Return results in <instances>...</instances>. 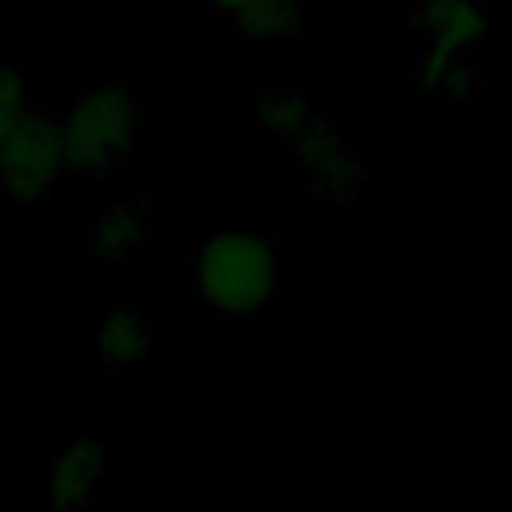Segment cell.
Returning <instances> with one entry per match:
<instances>
[{
  "mask_svg": "<svg viewBox=\"0 0 512 512\" xmlns=\"http://www.w3.org/2000/svg\"><path fill=\"white\" fill-rule=\"evenodd\" d=\"M92 348L108 368H132L152 356V328L140 312L108 308L92 328Z\"/></svg>",
  "mask_w": 512,
  "mask_h": 512,
  "instance_id": "9c48e42d",
  "label": "cell"
},
{
  "mask_svg": "<svg viewBox=\"0 0 512 512\" xmlns=\"http://www.w3.org/2000/svg\"><path fill=\"white\" fill-rule=\"evenodd\" d=\"M292 156H296V168L312 180V188L324 196H336V200L356 196L368 176L360 148L348 136L332 132L324 120H312V128L292 144Z\"/></svg>",
  "mask_w": 512,
  "mask_h": 512,
  "instance_id": "277c9868",
  "label": "cell"
},
{
  "mask_svg": "<svg viewBox=\"0 0 512 512\" xmlns=\"http://www.w3.org/2000/svg\"><path fill=\"white\" fill-rule=\"evenodd\" d=\"M256 120H260V128L268 136H276L280 144L292 148L312 128L316 112L308 104V92L296 80H268L260 88V96H256Z\"/></svg>",
  "mask_w": 512,
  "mask_h": 512,
  "instance_id": "30bf717a",
  "label": "cell"
},
{
  "mask_svg": "<svg viewBox=\"0 0 512 512\" xmlns=\"http://www.w3.org/2000/svg\"><path fill=\"white\" fill-rule=\"evenodd\" d=\"M304 16V0H244L224 16V24L248 44H276L296 36L304 28Z\"/></svg>",
  "mask_w": 512,
  "mask_h": 512,
  "instance_id": "8fae6325",
  "label": "cell"
},
{
  "mask_svg": "<svg viewBox=\"0 0 512 512\" xmlns=\"http://www.w3.org/2000/svg\"><path fill=\"white\" fill-rule=\"evenodd\" d=\"M140 116L124 84L116 80H88L60 116V144H64V172L80 180H100L124 164L136 148Z\"/></svg>",
  "mask_w": 512,
  "mask_h": 512,
  "instance_id": "7a4b0ae2",
  "label": "cell"
},
{
  "mask_svg": "<svg viewBox=\"0 0 512 512\" xmlns=\"http://www.w3.org/2000/svg\"><path fill=\"white\" fill-rule=\"evenodd\" d=\"M204 4H208V8H216L220 16H228V12H232V8H240L244 0H204Z\"/></svg>",
  "mask_w": 512,
  "mask_h": 512,
  "instance_id": "4fadbf2b",
  "label": "cell"
},
{
  "mask_svg": "<svg viewBox=\"0 0 512 512\" xmlns=\"http://www.w3.org/2000/svg\"><path fill=\"white\" fill-rule=\"evenodd\" d=\"M412 36L436 52H480L484 48V4L480 0H420L412 8Z\"/></svg>",
  "mask_w": 512,
  "mask_h": 512,
  "instance_id": "8992f818",
  "label": "cell"
},
{
  "mask_svg": "<svg viewBox=\"0 0 512 512\" xmlns=\"http://www.w3.org/2000/svg\"><path fill=\"white\" fill-rule=\"evenodd\" d=\"M152 232V212L144 200H116L104 204L88 224V244L100 264H124Z\"/></svg>",
  "mask_w": 512,
  "mask_h": 512,
  "instance_id": "ba28073f",
  "label": "cell"
},
{
  "mask_svg": "<svg viewBox=\"0 0 512 512\" xmlns=\"http://www.w3.org/2000/svg\"><path fill=\"white\" fill-rule=\"evenodd\" d=\"M28 72L20 60L12 56H0V140L12 132V124L24 116L28 108Z\"/></svg>",
  "mask_w": 512,
  "mask_h": 512,
  "instance_id": "7c38bea8",
  "label": "cell"
},
{
  "mask_svg": "<svg viewBox=\"0 0 512 512\" xmlns=\"http://www.w3.org/2000/svg\"><path fill=\"white\" fill-rule=\"evenodd\" d=\"M64 176L60 116L48 104H28L12 132L0 140V192L16 204L44 200Z\"/></svg>",
  "mask_w": 512,
  "mask_h": 512,
  "instance_id": "3957f363",
  "label": "cell"
},
{
  "mask_svg": "<svg viewBox=\"0 0 512 512\" xmlns=\"http://www.w3.org/2000/svg\"><path fill=\"white\" fill-rule=\"evenodd\" d=\"M104 488V448L100 436H72L48 468V500L56 512H84Z\"/></svg>",
  "mask_w": 512,
  "mask_h": 512,
  "instance_id": "5b68a950",
  "label": "cell"
},
{
  "mask_svg": "<svg viewBox=\"0 0 512 512\" xmlns=\"http://www.w3.org/2000/svg\"><path fill=\"white\" fill-rule=\"evenodd\" d=\"M484 84L480 52H436L416 48L412 56V96L416 100H468Z\"/></svg>",
  "mask_w": 512,
  "mask_h": 512,
  "instance_id": "52a82bcc",
  "label": "cell"
},
{
  "mask_svg": "<svg viewBox=\"0 0 512 512\" xmlns=\"http://www.w3.org/2000/svg\"><path fill=\"white\" fill-rule=\"evenodd\" d=\"M188 288L224 320H256L280 288V248L264 232H212L188 260Z\"/></svg>",
  "mask_w": 512,
  "mask_h": 512,
  "instance_id": "6da1fadb",
  "label": "cell"
}]
</instances>
